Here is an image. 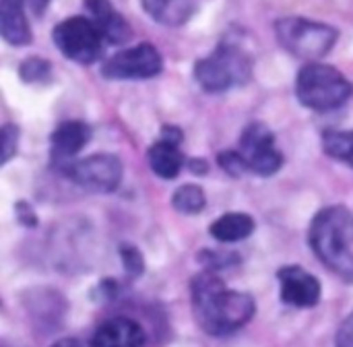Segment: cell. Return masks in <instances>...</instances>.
<instances>
[{"mask_svg": "<svg viewBox=\"0 0 353 347\" xmlns=\"http://www.w3.org/2000/svg\"><path fill=\"white\" fill-rule=\"evenodd\" d=\"M147 159H149L151 170L163 180H174L182 172V166H184L180 145L172 143V141H165V139H159L157 143L151 145V149L147 153Z\"/></svg>", "mask_w": 353, "mask_h": 347, "instance_id": "cell-16", "label": "cell"}, {"mask_svg": "<svg viewBox=\"0 0 353 347\" xmlns=\"http://www.w3.org/2000/svg\"><path fill=\"white\" fill-rule=\"evenodd\" d=\"M50 0H25V6L35 14V17H41L48 8Z\"/></svg>", "mask_w": 353, "mask_h": 347, "instance_id": "cell-27", "label": "cell"}, {"mask_svg": "<svg viewBox=\"0 0 353 347\" xmlns=\"http://www.w3.org/2000/svg\"><path fill=\"white\" fill-rule=\"evenodd\" d=\"M217 161H219L221 170L234 178H240L248 172V166H246L244 157L240 155V151H223V153H219Z\"/></svg>", "mask_w": 353, "mask_h": 347, "instance_id": "cell-21", "label": "cell"}, {"mask_svg": "<svg viewBox=\"0 0 353 347\" xmlns=\"http://www.w3.org/2000/svg\"><path fill=\"white\" fill-rule=\"evenodd\" d=\"M252 77V58L234 43H219L209 56L196 60L194 81L209 93L242 87Z\"/></svg>", "mask_w": 353, "mask_h": 347, "instance_id": "cell-4", "label": "cell"}, {"mask_svg": "<svg viewBox=\"0 0 353 347\" xmlns=\"http://www.w3.org/2000/svg\"><path fill=\"white\" fill-rule=\"evenodd\" d=\"M238 151L244 157L248 172L259 176H273L283 166V155L277 149L275 137L263 122H252L244 128Z\"/></svg>", "mask_w": 353, "mask_h": 347, "instance_id": "cell-9", "label": "cell"}, {"mask_svg": "<svg viewBox=\"0 0 353 347\" xmlns=\"http://www.w3.org/2000/svg\"><path fill=\"white\" fill-rule=\"evenodd\" d=\"M52 347H87L83 341H79V339H74V337H64V339H60V341H56Z\"/></svg>", "mask_w": 353, "mask_h": 347, "instance_id": "cell-28", "label": "cell"}, {"mask_svg": "<svg viewBox=\"0 0 353 347\" xmlns=\"http://www.w3.org/2000/svg\"><path fill=\"white\" fill-rule=\"evenodd\" d=\"M19 75L25 83H48L52 77V64L43 58H27L19 66Z\"/></svg>", "mask_w": 353, "mask_h": 347, "instance_id": "cell-20", "label": "cell"}, {"mask_svg": "<svg viewBox=\"0 0 353 347\" xmlns=\"http://www.w3.org/2000/svg\"><path fill=\"white\" fill-rule=\"evenodd\" d=\"M91 139V128L81 122V120H68V122H62L54 132H52V153H54V159L60 163V166H66L70 163V159L89 143Z\"/></svg>", "mask_w": 353, "mask_h": 347, "instance_id": "cell-13", "label": "cell"}, {"mask_svg": "<svg viewBox=\"0 0 353 347\" xmlns=\"http://www.w3.org/2000/svg\"><path fill=\"white\" fill-rule=\"evenodd\" d=\"M335 347H353V313L341 323V327L337 331Z\"/></svg>", "mask_w": 353, "mask_h": 347, "instance_id": "cell-25", "label": "cell"}, {"mask_svg": "<svg viewBox=\"0 0 353 347\" xmlns=\"http://www.w3.org/2000/svg\"><path fill=\"white\" fill-rule=\"evenodd\" d=\"M275 35L279 46L292 56L319 62L333 50L339 31L327 23L310 21L306 17H285L275 23Z\"/></svg>", "mask_w": 353, "mask_h": 347, "instance_id": "cell-5", "label": "cell"}, {"mask_svg": "<svg viewBox=\"0 0 353 347\" xmlns=\"http://www.w3.org/2000/svg\"><path fill=\"white\" fill-rule=\"evenodd\" d=\"M161 139H165V141H172V143H182V139H184V135H182V130L180 128H176V126H163V130H161Z\"/></svg>", "mask_w": 353, "mask_h": 347, "instance_id": "cell-26", "label": "cell"}, {"mask_svg": "<svg viewBox=\"0 0 353 347\" xmlns=\"http://www.w3.org/2000/svg\"><path fill=\"white\" fill-rule=\"evenodd\" d=\"M0 33L10 46H27L31 41L25 0H0Z\"/></svg>", "mask_w": 353, "mask_h": 347, "instance_id": "cell-14", "label": "cell"}, {"mask_svg": "<svg viewBox=\"0 0 353 347\" xmlns=\"http://www.w3.org/2000/svg\"><path fill=\"white\" fill-rule=\"evenodd\" d=\"M279 292L281 300L296 308H312L321 302V281L298 265L279 269Z\"/></svg>", "mask_w": 353, "mask_h": 347, "instance_id": "cell-10", "label": "cell"}, {"mask_svg": "<svg viewBox=\"0 0 353 347\" xmlns=\"http://www.w3.org/2000/svg\"><path fill=\"white\" fill-rule=\"evenodd\" d=\"M188 163H190V170L194 174H205L207 172V161L205 159H190Z\"/></svg>", "mask_w": 353, "mask_h": 347, "instance_id": "cell-29", "label": "cell"}, {"mask_svg": "<svg viewBox=\"0 0 353 347\" xmlns=\"http://www.w3.org/2000/svg\"><path fill=\"white\" fill-rule=\"evenodd\" d=\"M323 149L329 157L353 168V130H327L323 135Z\"/></svg>", "mask_w": 353, "mask_h": 347, "instance_id": "cell-18", "label": "cell"}, {"mask_svg": "<svg viewBox=\"0 0 353 347\" xmlns=\"http://www.w3.org/2000/svg\"><path fill=\"white\" fill-rule=\"evenodd\" d=\"M201 261L207 265V267H230V265H234V263H238L240 261V257L238 255H234V252H213V250H205L203 255H201Z\"/></svg>", "mask_w": 353, "mask_h": 347, "instance_id": "cell-24", "label": "cell"}, {"mask_svg": "<svg viewBox=\"0 0 353 347\" xmlns=\"http://www.w3.org/2000/svg\"><path fill=\"white\" fill-rule=\"evenodd\" d=\"M163 68V60L159 50L153 43H137L132 48H124L110 56L101 72L105 79L114 81H134V79H151L157 77Z\"/></svg>", "mask_w": 353, "mask_h": 347, "instance_id": "cell-8", "label": "cell"}, {"mask_svg": "<svg viewBox=\"0 0 353 347\" xmlns=\"http://www.w3.org/2000/svg\"><path fill=\"white\" fill-rule=\"evenodd\" d=\"M172 205L178 213H184V215H196L205 209L207 205V197H205V190L196 184H184L180 186L174 197H172Z\"/></svg>", "mask_w": 353, "mask_h": 347, "instance_id": "cell-19", "label": "cell"}, {"mask_svg": "<svg viewBox=\"0 0 353 347\" xmlns=\"http://www.w3.org/2000/svg\"><path fill=\"white\" fill-rule=\"evenodd\" d=\"M143 10L159 25L180 27L194 14L192 0H141Z\"/></svg>", "mask_w": 353, "mask_h": 347, "instance_id": "cell-15", "label": "cell"}, {"mask_svg": "<svg viewBox=\"0 0 353 347\" xmlns=\"http://www.w3.org/2000/svg\"><path fill=\"white\" fill-rule=\"evenodd\" d=\"M145 329L137 321L116 317L97 327L91 347H145Z\"/></svg>", "mask_w": 353, "mask_h": 347, "instance_id": "cell-11", "label": "cell"}, {"mask_svg": "<svg viewBox=\"0 0 353 347\" xmlns=\"http://www.w3.org/2000/svg\"><path fill=\"white\" fill-rule=\"evenodd\" d=\"M64 174L89 192H114L122 182V161L110 153H95L66 163Z\"/></svg>", "mask_w": 353, "mask_h": 347, "instance_id": "cell-7", "label": "cell"}, {"mask_svg": "<svg viewBox=\"0 0 353 347\" xmlns=\"http://www.w3.org/2000/svg\"><path fill=\"white\" fill-rule=\"evenodd\" d=\"M352 95L353 83L335 66L308 62L296 77V97L310 110H337L345 106Z\"/></svg>", "mask_w": 353, "mask_h": 347, "instance_id": "cell-3", "label": "cell"}, {"mask_svg": "<svg viewBox=\"0 0 353 347\" xmlns=\"http://www.w3.org/2000/svg\"><path fill=\"white\" fill-rule=\"evenodd\" d=\"M54 43L62 56L87 66L101 58L105 37L89 17L74 14L54 27Z\"/></svg>", "mask_w": 353, "mask_h": 347, "instance_id": "cell-6", "label": "cell"}, {"mask_svg": "<svg viewBox=\"0 0 353 347\" xmlns=\"http://www.w3.org/2000/svg\"><path fill=\"white\" fill-rule=\"evenodd\" d=\"M192 313L199 327L215 337L242 329L254 317L252 296L230 290L213 271H205L192 279Z\"/></svg>", "mask_w": 353, "mask_h": 347, "instance_id": "cell-1", "label": "cell"}, {"mask_svg": "<svg viewBox=\"0 0 353 347\" xmlns=\"http://www.w3.org/2000/svg\"><path fill=\"white\" fill-rule=\"evenodd\" d=\"M0 137H2V157H0V163L4 166V163H8L10 159H12V155L17 153V145H19V128L14 126V124H4L2 126V132H0Z\"/></svg>", "mask_w": 353, "mask_h": 347, "instance_id": "cell-22", "label": "cell"}, {"mask_svg": "<svg viewBox=\"0 0 353 347\" xmlns=\"http://www.w3.org/2000/svg\"><path fill=\"white\" fill-rule=\"evenodd\" d=\"M310 248L343 281L353 284V213L343 205L319 211L310 224Z\"/></svg>", "mask_w": 353, "mask_h": 347, "instance_id": "cell-2", "label": "cell"}, {"mask_svg": "<svg viewBox=\"0 0 353 347\" xmlns=\"http://www.w3.org/2000/svg\"><path fill=\"white\" fill-rule=\"evenodd\" d=\"M120 257H122V263H124V269L128 275L137 277L143 273V257L134 246H122Z\"/></svg>", "mask_w": 353, "mask_h": 347, "instance_id": "cell-23", "label": "cell"}, {"mask_svg": "<svg viewBox=\"0 0 353 347\" xmlns=\"http://www.w3.org/2000/svg\"><path fill=\"white\" fill-rule=\"evenodd\" d=\"M89 19L99 27L108 43L122 46L132 37V27L128 21L112 6L110 0H85Z\"/></svg>", "mask_w": 353, "mask_h": 347, "instance_id": "cell-12", "label": "cell"}, {"mask_svg": "<svg viewBox=\"0 0 353 347\" xmlns=\"http://www.w3.org/2000/svg\"><path fill=\"white\" fill-rule=\"evenodd\" d=\"M256 224L248 213L242 211H234V213H223L219 219H215L209 228L211 236L217 242H240L246 240L248 236H252Z\"/></svg>", "mask_w": 353, "mask_h": 347, "instance_id": "cell-17", "label": "cell"}]
</instances>
